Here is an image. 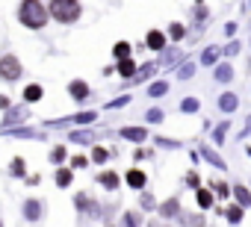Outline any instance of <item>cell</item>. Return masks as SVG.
Segmentation results:
<instances>
[{
	"label": "cell",
	"mask_w": 251,
	"mask_h": 227,
	"mask_svg": "<svg viewBox=\"0 0 251 227\" xmlns=\"http://www.w3.org/2000/svg\"><path fill=\"white\" fill-rule=\"evenodd\" d=\"M18 18H21V24L36 27V30L48 24V12H45V6L39 3V0H24L21 9H18Z\"/></svg>",
	"instance_id": "1"
},
{
	"label": "cell",
	"mask_w": 251,
	"mask_h": 227,
	"mask_svg": "<svg viewBox=\"0 0 251 227\" xmlns=\"http://www.w3.org/2000/svg\"><path fill=\"white\" fill-rule=\"evenodd\" d=\"M50 15L56 21L71 24V21L80 18V3H77V0H53V3H50Z\"/></svg>",
	"instance_id": "2"
},
{
	"label": "cell",
	"mask_w": 251,
	"mask_h": 227,
	"mask_svg": "<svg viewBox=\"0 0 251 227\" xmlns=\"http://www.w3.org/2000/svg\"><path fill=\"white\" fill-rule=\"evenodd\" d=\"M0 74H3L6 80L21 77V62H18L15 56H3V59H0Z\"/></svg>",
	"instance_id": "3"
},
{
	"label": "cell",
	"mask_w": 251,
	"mask_h": 227,
	"mask_svg": "<svg viewBox=\"0 0 251 227\" xmlns=\"http://www.w3.org/2000/svg\"><path fill=\"white\" fill-rule=\"evenodd\" d=\"M163 45H166V39H163V33H148V47H154V50H163Z\"/></svg>",
	"instance_id": "4"
},
{
	"label": "cell",
	"mask_w": 251,
	"mask_h": 227,
	"mask_svg": "<svg viewBox=\"0 0 251 227\" xmlns=\"http://www.w3.org/2000/svg\"><path fill=\"white\" fill-rule=\"evenodd\" d=\"M127 183H130L133 189H142V186H145V174H142V171H127Z\"/></svg>",
	"instance_id": "5"
},
{
	"label": "cell",
	"mask_w": 251,
	"mask_h": 227,
	"mask_svg": "<svg viewBox=\"0 0 251 227\" xmlns=\"http://www.w3.org/2000/svg\"><path fill=\"white\" fill-rule=\"evenodd\" d=\"M124 136H127L130 142H142V139H145V130H139V127L130 130V127H127V130H124Z\"/></svg>",
	"instance_id": "6"
},
{
	"label": "cell",
	"mask_w": 251,
	"mask_h": 227,
	"mask_svg": "<svg viewBox=\"0 0 251 227\" xmlns=\"http://www.w3.org/2000/svg\"><path fill=\"white\" fill-rule=\"evenodd\" d=\"M71 94L74 97H86L89 94V86L86 83H71Z\"/></svg>",
	"instance_id": "7"
},
{
	"label": "cell",
	"mask_w": 251,
	"mask_h": 227,
	"mask_svg": "<svg viewBox=\"0 0 251 227\" xmlns=\"http://www.w3.org/2000/svg\"><path fill=\"white\" fill-rule=\"evenodd\" d=\"M118 74L130 77V74H133V62H130V59H121V62H118Z\"/></svg>",
	"instance_id": "8"
},
{
	"label": "cell",
	"mask_w": 251,
	"mask_h": 227,
	"mask_svg": "<svg viewBox=\"0 0 251 227\" xmlns=\"http://www.w3.org/2000/svg\"><path fill=\"white\" fill-rule=\"evenodd\" d=\"M24 94H27V100H39V97H42V86H36V83H33V86H27V91H24Z\"/></svg>",
	"instance_id": "9"
},
{
	"label": "cell",
	"mask_w": 251,
	"mask_h": 227,
	"mask_svg": "<svg viewBox=\"0 0 251 227\" xmlns=\"http://www.w3.org/2000/svg\"><path fill=\"white\" fill-rule=\"evenodd\" d=\"M213 204V195L207 189H198V206H210Z\"/></svg>",
	"instance_id": "10"
},
{
	"label": "cell",
	"mask_w": 251,
	"mask_h": 227,
	"mask_svg": "<svg viewBox=\"0 0 251 227\" xmlns=\"http://www.w3.org/2000/svg\"><path fill=\"white\" fill-rule=\"evenodd\" d=\"M100 183H103V186H106V189H112V186H118V177H115V174H112V171H106V174H103V177H100Z\"/></svg>",
	"instance_id": "11"
},
{
	"label": "cell",
	"mask_w": 251,
	"mask_h": 227,
	"mask_svg": "<svg viewBox=\"0 0 251 227\" xmlns=\"http://www.w3.org/2000/svg\"><path fill=\"white\" fill-rule=\"evenodd\" d=\"M127 53H130V45H127V42H118V45H115V56H118V59H124Z\"/></svg>",
	"instance_id": "12"
},
{
	"label": "cell",
	"mask_w": 251,
	"mask_h": 227,
	"mask_svg": "<svg viewBox=\"0 0 251 227\" xmlns=\"http://www.w3.org/2000/svg\"><path fill=\"white\" fill-rule=\"evenodd\" d=\"M56 183H59V186H68V183H71V171H59V174H56Z\"/></svg>",
	"instance_id": "13"
},
{
	"label": "cell",
	"mask_w": 251,
	"mask_h": 227,
	"mask_svg": "<svg viewBox=\"0 0 251 227\" xmlns=\"http://www.w3.org/2000/svg\"><path fill=\"white\" fill-rule=\"evenodd\" d=\"M92 157H95V162H106V151H103V148H95Z\"/></svg>",
	"instance_id": "14"
},
{
	"label": "cell",
	"mask_w": 251,
	"mask_h": 227,
	"mask_svg": "<svg viewBox=\"0 0 251 227\" xmlns=\"http://www.w3.org/2000/svg\"><path fill=\"white\" fill-rule=\"evenodd\" d=\"M227 218H230V221H239V218H242V209H236V206H233V209L227 212Z\"/></svg>",
	"instance_id": "15"
},
{
	"label": "cell",
	"mask_w": 251,
	"mask_h": 227,
	"mask_svg": "<svg viewBox=\"0 0 251 227\" xmlns=\"http://www.w3.org/2000/svg\"><path fill=\"white\" fill-rule=\"evenodd\" d=\"M236 198H239V201H242V204H248V201H251V198H248V192H245V189H236Z\"/></svg>",
	"instance_id": "16"
},
{
	"label": "cell",
	"mask_w": 251,
	"mask_h": 227,
	"mask_svg": "<svg viewBox=\"0 0 251 227\" xmlns=\"http://www.w3.org/2000/svg\"><path fill=\"white\" fill-rule=\"evenodd\" d=\"M172 36H175V39H180V36H183V27H180V24H175V27H172Z\"/></svg>",
	"instance_id": "17"
}]
</instances>
